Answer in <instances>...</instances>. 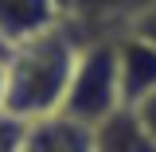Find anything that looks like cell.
Returning <instances> with one entry per match:
<instances>
[{"label":"cell","mask_w":156,"mask_h":152,"mask_svg":"<svg viewBox=\"0 0 156 152\" xmlns=\"http://www.w3.org/2000/svg\"><path fill=\"white\" fill-rule=\"evenodd\" d=\"M133 113H136V121H140V129L156 140V94L152 97H144L140 105H133Z\"/></svg>","instance_id":"9"},{"label":"cell","mask_w":156,"mask_h":152,"mask_svg":"<svg viewBox=\"0 0 156 152\" xmlns=\"http://www.w3.org/2000/svg\"><path fill=\"white\" fill-rule=\"evenodd\" d=\"M62 8H66V0H62Z\"/></svg>","instance_id":"12"},{"label":"cell","mask_w":156,"mask_h":152,"mask_svg":"<svg viewBox=\"0 0 156 152\" xmlns=\"http://www.w3.org/2000/svg\"><path fill=\"white\" fill-rule=\"evenodd\" d=\"M117 70H121V101L125 109L140 105L156 94V43H148L136 31H125L117 39Z\"/></svg>","instance_id":"4"},{"label":"cell","mask_w":156,"mask_h":152,"mask_svg":"<svg viewBox=\"0 0 156 152\" xmlns=\"http://www.w3.org/2000/svg\"><path fill=\"white\" fill-rule=\"evenodd\" d=\"M156 0H66L62 19L86 43H94V39H121L125 31H133V23Z\"/></svg>","instance_id":"3"},{"label":"cell","mask_w":156,"mask_h":152,"mask_svg":"<svg viewBox=\"0 0 156 152\" xmlns=\"http://www.w3.org/2000/svg\"><path fill=\"white\" fill-rule=\"evenodd\" d=\"M82 47H86V39L66 19L55 23L51 31L12 47L4 113L23 121V125L62 113V101H66V90H70Z\"/></svg>","instance_id":"1"},{"label":"cell","mask_w":156,"mask_h":152,"mask_svg":"<svg viewBox=\"0 0 156 152\" xmlns=\"http://www.w3.org/2000/svg\"><path fill=\"white\" fill-rule=\"evenodd\" d=\"M94 133H98V152H156V140L140 129L133 109H117Z\"/></svg>","instance_id":"7"},{"label":"cell","mask_w":156,"mask_h":152,"mask_svg":"<svg viewBox=\"0 0 156 152\" xmlns=\"http://www.w3.org/2000/svg\"><path fill=\"white\" fill-rule=\"evenodd\" d=\"M117 109H125L121 70H117V39H94L78 55L74 78H70V90H66V101H62V117L98 129Z\"/></svg>","instance_id":"2"},{"label":"cell","mask_w":156,"mask_h":152,"mask_svg":"<svg viewBox=\"0 0 156 152\" xmlns=\"http://www.w3.org/2000/svg\"><path fill=\"white\" fill-rule=\"evenodd\" d=\"M62 23V0H0V35L12 47Z\"/></svg>","instance_id":"6"},{"label":"cell","mask_w":156,"mask_h":152,"mask_svg":"<svg viewBox=\"0 0 156 152\" xmlns=\"http://www.w3.org/2000/svg\"><path fill=\"white\" fill-rule=\"evenodd\" d=\"M8 58H12V43L0 35V62H8Z\"/></svg>","instance_id":"11"},{"label":"cell","mask_w":156,"mask_h":152,"mask_svg":"<svg viewBox=\"0 0 156 152\" xmlns=\"http://www.w3.org/2000/svg\"><path fill=\"white\" fill-rule=\"evenodd\" d=\"M23 121H16V117L0 113V152H20L23 148Z\"/></svg>","instance_id":"8"},{"label":"cell","mask_w":156,"mask_h":152,"mask_svg":"<svg viewBox=\"0 0 156 152\" xmlns=\"http://www.w3.org/2000/svg\"><path fill=\"white\" fill-rule=\"evenodd\" d=\"M4 97H8V62H0V113H4Z\"/></svg>","instance_id":"10"},{"label":"cell","mask_w":156,"mask_h":152,"mask_svg":"<svg viewBox=\"0 0 156 152\" xmlns=\"http://www.w3.org/2000/svg\"><path fill=\"white\" fill-rule=\"evenodd\" d=\"M20 152H98V133L82 121L55 113L43 121H27Z\"/></svg>","instance_id":"5"}]
</instances>
